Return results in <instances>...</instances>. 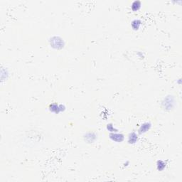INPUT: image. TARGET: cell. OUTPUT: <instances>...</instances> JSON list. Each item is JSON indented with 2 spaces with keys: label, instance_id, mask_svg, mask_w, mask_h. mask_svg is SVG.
Returning a JSON list of instances; mask_svg holds the SVG:
<instances>
[{
  "label": "cell",
  "instance_id": "1",
  "mask_svg": "<svg viewBox=\"0 0 182 182\" xmlns=\"http://www.w3.org/2000/svg\"><path fill=\"white\" fill-rule=\"evenodd\" d=\"M176 105V101L174 97L172 96H167L164 98L161 102V108L166 111H170L173 109Z\"/></svg>",
  "mask_w": 182,
  "mask_h": 182
},
{
  "label": "cell",
  "instance_id": "2",
  "mask_svg": "<svg viewBox=\"0 0 182 182\" xmlns=\"http://www.w3.org/2000/svg\"><path fill=\"white\" fill-rule=\"evenodd\" d=\"M49 42L51 47L55 48V49L60 50L64 47V41L59 36H53L49 40Z\"/></svg>",
  "mask_w": 182,
  "mask_h": 182
},
{
  "label": "cell",
  "instance_id": "3",
  "mask_svg": "<svg viewBox=\"0 0 182 182\" xmlns=\"http://www.w3.org/2000/svg\"><path fill=\"white\" fill-rule=\"evenodd\" d=\"M48 110L51 113H55V114H58L60 113H62L66 110V107L64 105L62 104H58V103H54L52 104H50L48 106Z\"/></svg>",
  "mask_w": 182,
  "mask_h": 182
},
{
  "label": "cell",
  "instance_id": "4",
  "mask_svg": "<svg viewBox=\"0 0 182 182\" xmlns=\"http://www.w3.org/2000/svg\"><path fill=\"white\" fill-rule=\"evenodd\" d=\"M110 139L112 141L115 142H122L123 140H125V136L124 135L122 134V133H118V132H111L109 135Z\"/></svg>",
  "mask_w": 182,
  "mask_h": 182
},
{
  "label": "cell",
  "instance_id": "5",
  "mask_svg": "<svg viewBox=\"0 0 182 182\" xmlns=\"http://www.w3.org/2000/svg\"><path fill=\"white\" fill-rule=\"evenodd\" d=\"M152 124L149 122H147V123H143L140 127L139 130H138V133L139 134H144V133L147 132L151 129Z\"/></svg>",
  "mask_w": 182,
  "mask_h": 182
},
{
  "label": "cell",
  "instance_id": "6",
  "mask_svg": "<svg viewBox=\"0 0 182 182\" xmlns=\"http://www.w3.org/2000/svg\"><path fill=\"white\" fill-rule=\"evenodd\" d=\"M138 139H139L138 135L135 132H132L130 133L129 135H128L127 142L130 144H134L136 142H137Z\"/></svg>",
  "mask_w": 182,
  "mask_h": 182
},
{
  "label": "cell",
  "instance_id": "7",
  "mask_svg": "<svg viewBox=\"0 0 182 182\" xmlns=\"http://www.w3.org/2000/svg\"><path fill=\"white\" fill-rule=\"evenodd\" d=\"M84 139L88 142L92 143L96 141V140L97 139V135L95 132H88L85 135Z\"/></svg>",
  "mask_w": 182,
  "mask_h": 182
},
{
  "label": "cell",
  "instance_id": "8",
  "mask_svg": "<svg viewBox=\"0 0 182 182\" xmlns=\"http://www.w3.org/2000/svg\"><path fill=\"white\" fill-rule=\"evenodd\" d=\"M166 161H164V160H158L157 162V169L158 171H161L166 168Z\"/></svg>",
  "mask_w": 182,
  "mask_h": 182
},
{
  "label": "cell",
  "instance_id": "9",
  "mask_svg": "<svg viewBox=\"0 0 182 182\" xmlns=\"http://www.w3.org/2000/svg\"><path fill=\"white\" fill-rule=\"evenodd\" d=\"M132 29L135 30V31H137V30H138L140 28V26H141L142 25V21L140 19H135L133 20L132 21Z\"/></svg>",
  "mask_w": 182,
  "mask_h": 182
},
{
  "label": "cell",
  "instance_id": "10",
  "mask_svg": "<svg viewBox=\"0 0 182 182\" xmlns=\"http://www.w3.org/2000/svg\"><path fill=\"white\" fill-rule=\"evenodd\" d=\"M142 6V2L140 1H133L131 5V9L133 11H139Z\"/></svg>",
  "mask_w": 182,
  "mask_h": 182
},
{
  "label": "cell",
  "instance_id": "11",
  "mask_svg": "<svg viewBox=\"0 0 182 182\" xmlns=\"http://www.w3.org/2000/svg\"><path fill=\"white\" fill-rule=\"evenodd\" d=\"M107 129H108V131H110V132H118V130L117 129H115V127L113 126V124H108L107 125Z\"/></svg>",
  "mask_w": 182,
  "mask_h": 182
},
{
  "label": "cell",
  "instance_id": "12",
  "mask_svg": "<svg viewBox=\"0 0 182 182\" xmlns=\"http://www.w3.org/2000/svg\"><path fill=\"white\" fill-rule=\"evenodd\" d=\"M137 55L138 56H140V58H144V54H143L142 53H141V52H139V53H137Z\"/></svg>",
  "mask_w": 182,
  "mask_h": 182
}]
</instances>
